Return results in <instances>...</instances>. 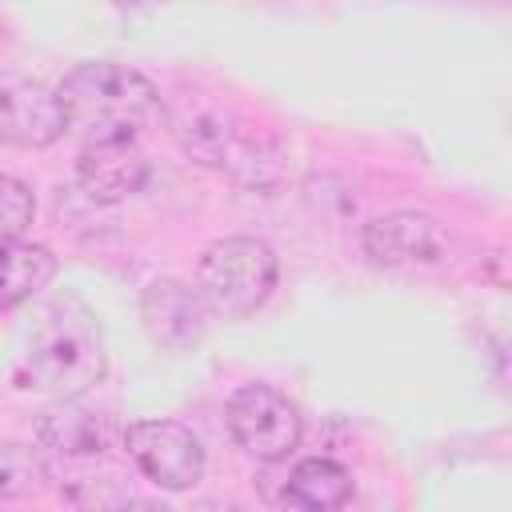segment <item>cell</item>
<instances>
[{
    "label": "cell",
    "instance_id": "30bf717a",
    "mask_svg": "<svg viewBox=\"0 0 512 512\" xmlns=\"http://www.w3.org/2000/svg\"><path fill=\"white\" fill-rule=\"evenodd\" d=\"M148 152L136 136L92 140L76 156V184L92 204H120L148 184Z\"/></svg>",
    "mask_w": 512,
    "mask_h": 512
},
{
    "label": "cell",
    "instance_id": "7a4b0ae2",
    "mask_svg": "<svg viewBox=\"0 0 512 512\" xmlns=\"http://www.w3.org/2000/svg\"><path fill=\"white\" fill-rule=\"evenodd\" d=\"M56 100L64 112V136H76L84 144L140 136L164 124L160 88L144 72L112 60H84L68 68L56 84Z\"/></svg>",
    "mask_w": 512,
    "mask_h": 512
},
{
    "label": "cell",
    "instance_id": "8992f818",
    "mask_svg": "<svg viewBox=\"0 0 512 512\" xmlns=\"http://www.w3.org/2000/svg\"><path fill=\"white\" fill-rule=\"evenodd\" d=\"M120 448L164 492H188L204 476V444L180 420H132L120 432Z\"/></svg>",
    "mask_w": 512,
    "mask_h": 512
},
{
    "label": "cell",
    "instance_id": "4fadbf2b",
    "mask_svg": "<svg viewBox=\"0 0 512 512\" xmlns=\"http://www.w3.org/2000/svg\"><path fill=\"white\" fill-rule=\"evenodd\" d=\"M288 500L296 508H312V512H328L352 500V476L340 460L328 456H308L292 468L288 476Z\"/></svg>",
    "mask_w": 512,
    "mask_h": 512
},
{
    "label": "cell",
    "instance_id": "8fae6325",
    "mask_svg": "<svg viewBox=\"0 0 512 512\" xmlns=\"http://www.w3.org/2000/svg\"><path fill=\"white\" fill-rule=\"evenodd\" d=\"M120 424L96 408H80L76 400H60L36 420V440L44 452L60 460H100L112 444H120Z\"/></svg>",
    "mask_w": 512,
    "mask_h": 512
},
{
    "label": "cell",
    "instance_id": "9a60e30c",
    "mask_svg": "<svg viewBox=\"0 0 512 512\" xmlns=\"http://www.w3.org/2000/svg\"><path fill=\"white\" fill-rule=\"evenodd\" d=\"M36 216V196L24 180L0 172V240L8 236H24L28 224Z\"/></svg>",
    "mask_w": 512,
    "mask_h": 512
},
{
    "label": "cell",
    "instance_id": "5b68a950",
    "mask_svg": "<svg viewBox=\"0 0 512 512\" xmlns=\"http://www.w3.org/2000/svg\"><path fill=\"white\" fill-rule=\"evenodd\" d=\"M224 416H228L232 440L252 460H264V464L288 460L300 444V432H304L296 404L272 384H240L228 396Z\"/></svg>",
    "mask_w": 512,
    "mask_h": 512
},
{
    "label": "cell",
    "instance_id": "7c38bea8",
    "mask_svg": "<svg viewBox=\"0 0 512 512\" xmlns=\"http://www.w3.org/2000/svg\"><path fill=\"white\" fill-rule=\"evenodd\" d=\"M56 276V256L44 244H32L24 236L0 240V312H12L28 304L36 292H44Z\"/></svg>",
    "mask_w": 512,
    "mask_h": 512
},
{
    "label": "cell",
    "instance_id": "3957f363",
    "mask_svg": "<svg viewBox=\"0 0 512 512\" xmlns=\"http://www.w3.org/2000/svg\"><path fill=\"white\" fill-rule=\"evenodd\" d=\"M104 372H108V352L96 312L72 292L52 296L28 332V352H24L28 388H40L56 400H80L88 388L104 380Z\"/></svg>",
    "mask_w": 512,
    "mask_h": 512
},
{
    "label": "cell",
    "instance_id": "52a82bcc",
    "mask_svg": "<svg viewBox=\"0 0 512 512\" xmlns=\"http://www.w3.org/2000/svg\"><path fill=\"white\" fill-rule=\"evenodd\" d=\"M364 256L380 268H436L452 256V232L428 212H384L364 224Z\"/></svg>",
    "mask_w": 512,
    "mask_h": 512
},
{
    "label": "cell",
    "instance_id": "2e32d148",
    "mask_svg": "<svg viewBox=\"0 0 512 512\" xmlns=\"http://www.w3.org/2000/svg\"><path fill=\"white\" fill-rule=\"evenodd\" d=\"M120 12H152V8H160V4H168V0H112Z\"/></svg>",
    "mask_w": 512,
    "mask_h": 512
},
{
    "label": "cell",
    "instance_id": "277c9868",
    "mask_svg": "<svg viewBox=\"0 0 512 512\" xmlns=\"http://www.w3.org/2000/svg\"><path fill=\"white\" fill-rule=\"evenodd\" d=\"M280 260L260 236H220L200 252L196 288L212 316L244 320L252 316L276 288Z\"/></svg>",
    "mask_w": 512,
    "mask_h": 512
},
{
    "label": "cell",
    "instance_id": "9c48e42d",
    "mask_svg": "<svg viewBox=\"0 0 512 512\" xmlns=\"http://www.w3.org/2000/svg\"><path fill=\"white\" fill-rule=\"evenodd\" d=\"M64 136V112L56 88L0 72V144L8 148H48Z\"/></svg>",
    "mask_w": 512,
    "mask_h": 512
},
{
    "label": "cell",
    "instance_id": "5bb4252c",
    "mask_svg": "<svg viewBox=\"0 0 512 512\" xmlns=\"http://www.w3.org/2000/svg\"><path fill=\"white\" fill-rule=\"evenodd\" d=\"M52 472L48 460L40 456V448L32 444H0V500H28L40 496L48 488Z\"/></svg>",
    "mask_w": 512,
    "mask_h": 512
},
{
    "label": "cell",
    "instance_id": "ba28073f",
    "mask_svg": "<svg viewBox=\"0 0 512 512\" xmlns=\"http://www.w3.org/2000/svg\"><path fill=\"white\" fill-rule=\"evenodd\" d=\"M140 320L152 344L164 352H192L212 324V308L204 304L196 284H184L176 276H156L140 292Z\"/></svg>",
    "mask_w": 512,
    "mask_h": 512
},
{
    "label": "cell",
    "instance_id": "6da1fadb",
    "mask_svg": "<svg viewBox=\"0 0 512 512\" xmlns=\"http://www.w3.org/2000/svg\"><path fill=\"white\" fill-rule=\"evenodd\" d=\"M164 124L192 164L224 172L244 188H272L284 176L280 140L244 120L228 100L208 92H180L172 104H164Z\"/></svg>",
    "mask_w": 512,
    "mask_h": 512
}]
</instances>
